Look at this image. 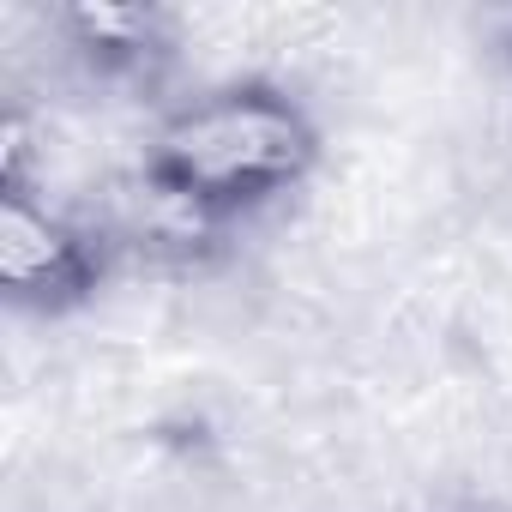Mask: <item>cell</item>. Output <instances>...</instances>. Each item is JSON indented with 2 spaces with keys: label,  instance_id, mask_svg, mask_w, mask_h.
I'll return each mask as SVG.
<instances>
[{
  "label": "cell",
  "instance_id": "7a4b0ae2",
  "mask_svg": "<svg viewBox=\"0 0 512 512\" xmlns=\"http://www.w3.org/2000/svg\"><path fill=\"white\" fill-rule=\"evenodd\" d=\"M109 272V235L55 211L43 187L0 193V278L13 308L67 314L97 296Z\"/></svg>",
  "mask_w": 512,
  "mask_h": 512
},
{
  "label": "cell",
  "instance_id": "3957f363",
  "mask_svg": "<svg viewBox=\"0 0 512 512\" xmlns=\"http://www.w3.org/2000/svg\"><path fill=\"white\" fill-rule=\"evenodd\" d=\"M61 31L103 73H139L163 55V19L139 7H73L61 13Z\"/></svg>",
  "mask_w": 512,
  "mask_h": 512
},
{
  "label": "cell",
  "instance_id": "6da1fadb",
  "mask_svg": "<svg viewBox=\"0 0 512 512\" xmlns=\"http://www.w3.org/2000/svg\"><path fill=\"white\" fill-rule=\"evenodd\" d=\"M314 169L320 127L272 79H229L175 103L145 145V181L217 229L290 199Z\"/></svg>",
  "mask_w": 512,
  "mask_h": 512
}]
</instances>
